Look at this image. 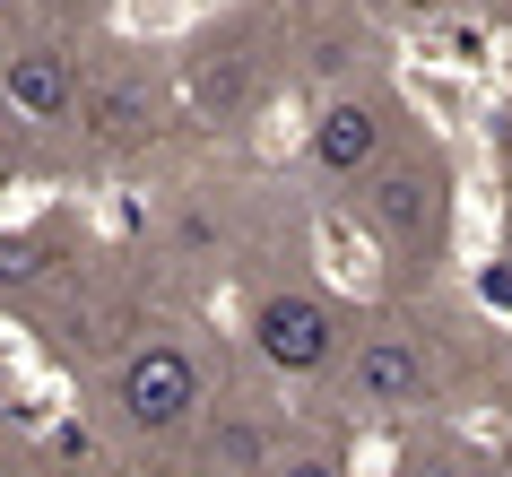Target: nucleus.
Listing matches in <instances>:
<instances>
[{"label":"nucleus","instance_id":"6e6552de","mask_svg":"<svg viewBox=\"0 0 512 477\" xmlns=\"http://www.w3.org/2000/svg\"><path fill=\"white\" fill-rule=\"evenodd\" d=\"M79 122H87V139H96L105 157L148 148V139H157V87L139 79V70H122V79H105L96 96H79Z\"/></svg>","mask_w":512,"mask_h":477},{"label":"nucleus","instance_id":"4468645a","mask_svg":"<svg viewBox=\"0 0 512 477\" xmlns=\"http://www.w3.org/2000/svg\"><path fill=\"white\" fill-rule=\"evenodd\" d=\"M9 469H18V460H9V443H0V477H9Z\"/></svg>","mask_w":512,"mask_h":477},{"label":"nucleus","instance_id":"7ed1b4c3","mask_svg":"<svg viewBox=\"0 0 512 477\" xmlns=\"http://www.w3.org/2000/svg\"><path fill=\"white\" fill-rule=\"evenodd\" d=\"M243 330H252V356H261L270 373H287V382L330 373L339 347H348V313H339L330 295H313V287H270L252 313H243Z\"/></svg>","mask_w":512,"mask_h":477},{"label":"nucleus","instance_id":"0eeeda50","mask_svg":"<svg viewBox=\"0 0 512 477\" xmlns=\"http://www.w3.org/2000/svg\"><path fill=\"white\" fill-rule=\"evenodd\" d=\"M191 105L209 113V122H243V113L261 105V61L243 35H200L191 44Z\"/></svg>","mask_w":512,"mask_h":477},{"label":"nucleus","instance_id":"20e7f679","mask_svg":"<svg viewBox=\"0 0 512 477\" xmlns=\"http://www.w3.org/2000/svg\"><path fill=\"white\" fill-rule=\"evenodd\" d=\"M391 139H400V105H391L382 87H339V96L313 113V174H322V183H356Z\"/></svg>","mask_w":512,"mask_h":477},{"label":"nucleus","instance_id":"9d476101","mask_svg":"<svg viewBox=\"0 0 512 477\" xmlns=\"http://www.w3.org/2000/svg\"><path fill=\"white\" fill-rule=\"evenodd\" d=\"M35 278H44V243H35V235H0V304L27 295Z\"/></svg>","mask_w":512,"mask_h":477},{"label":"nucleus","instance_id":"39448f33","mask_svg":"<svg viewBox=\"0 0 512 477\" xmlns=\"http://www.w3.org/2000/svg\"><path fill=\"white\" fill-rule=\"evenodd\" d=\"M339 399L356 417H408L426 399V347L400 339V330H374V339L339 347Z\"/></svg>","mask_w":512,"mask_h":477},{"label":"nucleus","instance_id":"f257e3e1","mask_svg":"<svg viewBox=\"0 0 512 477\" xmlns=\"http://www.w3.org/2000/svg\"><path fill=\"white\" fill-rule=\"evenodd\" d=\"M348 191L365 209V226H374V243L408 252V261H426L443 243V226H452V165L434 148H382Z\"/></svg>","mask_w":512,"mask_h":477},{"label":"nucleus","instance_id":"1a4fd4ad","mask_svg":"<svg viewBox=\"0 0 512 477\" xmlns=\"http://www.w3.org/2000/svg\"><path fill=\"white\" fill-rule=\"evenodd\" d=\"M270 451H278V443H270L252 417H226V425L209 434V477H261V469H270Z\"/></svg>","mask_w":512,"mask_h":477},{"label":"nucleus","instance_id":"f03ea898","mask_svg":"<svg viewBox=\"0 0 512 477\" xmlns=\"http://www.w3.org/2000/svg\"><path fill=\"white\" fill-rule=\"evenodd\" d=\"M200 408H209V382H200V356L191 347L148 339V347H131L113 365V417L131 425L139 443H165V434L200 425Z\"/></svg>","mask_w":512,"mask_h":477},{"label":"nucleus","instance_id":"f8f14e48","mask_svg":"<svg viewBox=\"0 0 512 477\" xmlns=\"http://www.w3.org/2000/svg\"><path fill=\"white\" fill-rule=\"evenodd\" d=\"M261 477H339V451H270Z\"/></svg>","mask_w":512,"mask_h":477},{"label":"nucleus","instance_id":"9b49d317","mask_svg":"<svg viewBox=\"0 0 512 477\" xmlns=\"http://www.w3.org/2000/svg\"><path fill=\"white\" fill-rule=\"evenodd\" d=\"M365 53H374V44H365V35H322V44H313V79H356V70H365Z\"/></svg>","mask_w":512,"mask_h":477},{"label":"nucleus","instance_id":"ddd939ff","mask_svg":"<svg viewBox=\"0 0 512 477\" xmlns=\"http://www.w3.org/2000/svg\"><path fill=\"white\" fill-rule=\"evenodd\" d=\"M382 9H391L400 27H434V18H452L460 0H382Z\"/></svg>","mask_w":512,"mask_h":477},{"label":"nucleus","instance_id":"423d86ee","mask_svg":"<svg viewBox=\"0 0 512 477\" xmlns=\"http://www.w3.org/2000/svg\"><path fill=\"white\" fill-rule=\"evenodd\" d=\"M0 105L18 113V122H70L79 113V61L61 53V44H0Z\"/></svg>","mask_w":512,"mask_h":477}]
</instances>
